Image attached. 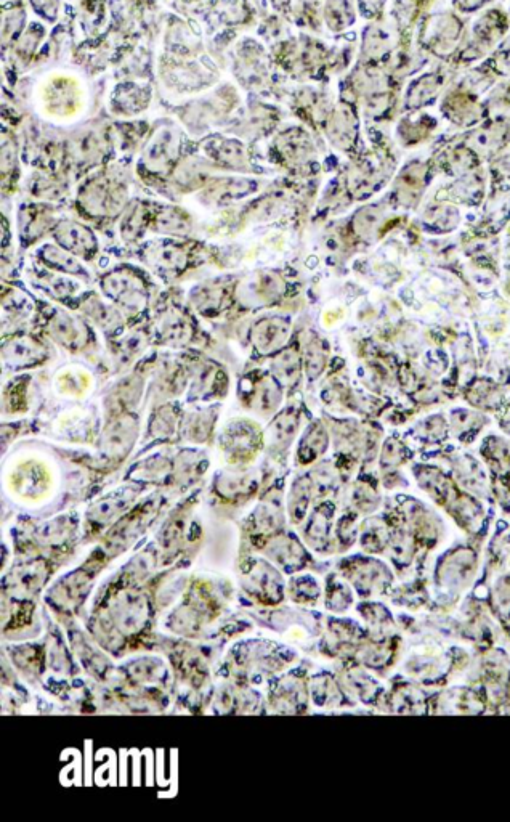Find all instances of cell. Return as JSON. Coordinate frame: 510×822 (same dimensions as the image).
I'll use <instances>...</instances> for the list:
<instances>
[{
    "label": "cell",
    "mask_w": 510,
    "mask_h": 822,
    "mask_svg": "<svg viewBox=\"0 0 510 822\" xmlns=\"http://www.w3.org/2000/svg\"><path fill=\"white\" fill-rule=\"evenodd\" d=\"M228 378L225 371L215 363H203L191 375L190 399H211L217 395H225Z\"/></svg>",
    "instance_id": "obj_8"
},
{
    "label": "cell",
    "mask_w": 510,
    "mask_h": 822,
    "mask_svg": "<svg viewBox=\"0 0 510 822\" xmlns=\"http://www.w3.org/2000/svg\"><path fill=\"white\" fill-rule=\"evenodd\" d=\"M53 238L60 248L65 249L73 256L82 257L85 261L94 259L97 254V240L89 227L84 224L74 222V220H61L53 227Z\"/></svg>",
    "instance_id": "obj_4"
},
{
    "label": "cell",
    "mask_w": 510,
    "mask_h": 822,
    "mask_svg": "<svg viewBox=\"0 0 510 822\" xmlns=\"http://www.w3.org/2000/svg\"><path fill=\"white\" fill-rule=\"evenodd\" d=\"M138 436L137 416L126 411L116 415L103 432L102 445L111 456H124L129 452Z\"/></svg>",
    "instance_id": "obj_6"
},
{
    "label": "cell",
    "mask_w": 510,
    "mask_h": 822,
    "mask_svg": "<svg viewBox=\"0 0 510 822\" xmlns=\"http://www.w3.org/2000/svg\"><path fill=\"white\" fill-rule=\"evenodd\" d=\"M417 436L425 440L442 439L445 436V420L442 416H429L417 426Z\"/></svg>",
    "instance_id": "obj_28"
},
{
    "label": "cell",
    "mask_w": 510,
    "mask_h": 822,
    "mask_svg": "<svg viewBox=\"0 0 510 822\" xmlns=\"http://www.w3.org/2000/svg\"><path fill=\"white\" fill-rule=\"evenodd\" d=\"M501 399L502 394L498 386L490 383V381H478V383L470 387L469 394H467V400H469L474 407L485 408V410L499 407Z\"/></svg>",
    "instance_id": "obj_23"
},
{
    "label": "cell",
    "mask_w": 510,
    "mask_h": 822,
    "mask_svg": "<svg viewBox=\"0 0 510 822\" xmlns=\"http://www.w3.org/2000/svg\"><path fill=\"white\" fill-rule=\"evenodd\" d=\"M159 331L164 341L172 346H182L193 338V323L182 310L170 309L162 315Z\"/></svg>",
    "instance_id": "obj_15"
},
{
    "label": "cell",
    "mask_w": 510,
    "mask_h": 822,
    "mask_svg": "<svg viewBox=\"0 0 510 822\" xmlns=\"http://www.w3.org/2000/svg\"><path fill=\"white\" fill-rule=\"evenodd\" d=\"M126 193L121 188H110V185H92L87 192L82 193V209L90 216H116L126 208Z\"/></svg>",
    "instance_id": "obj_7"
},
{
    "label": "cell",
    "mask_w": 510,
    "mask_h": 822,
    "mask_svg": "<svg viewBox=\"0 0 510 822\" xmlns=\"http://www.w3.org/2000/svg\"><path fill=\"white\" fill-rule=\"evenodd\" d=\"M150 224V211L143 204L135 203L126 208L122 214L121 237L127 243L137 241L143 237L146 228Z\"/></svg>",
    "instance_id": "obj_20"
},
{
    "label": "cell",
    "mask_w": 510,
    "mask_h": 822,
    "mask_svg": "<svg viewBox=\"0 0 510 822\" xmlns=\"http://www.w3.org/2000/svg\"><path fill=\"white\" fill-rule=\"evenodd\" d=\"M292 323L288 317L267 315L254 323L251 331L252 346L262 357H273L289 346Z\"/></svg>",
    "instance_id": "obj_3"
},
{
    "label": "cell",
    "mask_w": 510,
    "mask_h": 822,
    "mask_svg": "<svg viewBox=\"0 0 510 822\" xmlns=\"http://www.w3.org/2000/svg\"><path fill=\"white\" fill-rule=\"evenodd\" d=\"M304 357V371L310 381H316L323 375L328 365L329 350L328 344L318 334L312 333L308 336L302 350Z\"/></svg>",
    "instance_id": "obj_17"
},
{
    "label": "cell",
    "mask_w": 510,
    "mask_h": 822,
    "mask_svg": "<svg viewBox=\"0 0 510 822\" xmlns=\"http://www.w3.org/2000/svg\"><path fill=\"white\" fill-rule=\"evenodd\" d=\"M85 314L89 315L94 322H97L98 325L103 326L106 330H111V328H116V326L121 325V318H119L118 312H116L113 307L105 306V304L98 301V299L87 302Z\"/></svg>",
    "instance_id": "obj_27"
},
{
    "label": "cell",
    "mask_w": 510,
    "mask_h": 822,
    "mask_svg": "<svg viewBox=\"0 0 510 822\" xmlns=\"http://www.w3.org/2000/svg\"><path fill=\"white\" fill-rule=\"evenodd\" d=\"M246 293L254 304H267L280 298L283 293V280L273 273H260L247 283Z\"/></svg>",
    "instance_id": "obj_18"
},
{
    "label": "cell",
    "mask_w": 510,
    "mask_h": 822,
    "mask_svg": "<svg viewBox=\"0 0 510 822\" xmlns=\"http://www.w3.org/2000/svg\"><path fill=\"white\" fill-rule=\"evenodd\" d=\"M220 442L228 455L247 458L262 444V432L254 421L235 420L225 428Z\"/></svg>",
    "instance_id": "obj_5"
},
{
    "label": "cell",
    "mask_w": 510,
    "mask_h": 822,
    "mask_svg": "<svg viewBox=\"0 0 510 822\" xmlns=\"http://www.w3.org/2000/svg\"><path fill=\"white\" fill-rule=\"evenodd\" d=\"M214 424L215 411L212 410V408H209V410L196 411V413L187 416L185 421H183V432H185L188 440L204 442L207 437L211 436Z\"/></svg>",
    "instance_id": "obj_22"
},
{
    "label": "cell",
    "mask_w": 510,
    "mask_h": 822,
    "mask_svg": "<svg viewBox=\"0 0 510 822\" xmlns=\"http://www.w3.org/2000/svg\"><path fill=\"white\" fill-rule=\"evenodd\" d=\"M239 394L247 408L262 416L273 415L283 402V386L273 378V375L243 379L239 386Z\"/></svg>",
    "instance_id": "obj_2"
},
{
    "label": "cell",
    "mask_w": 510,
    "mask_h": 822,
    "mask_svg": "<svg viewBox=\"0 0 510 822\" xmlns=\"http://www.w3.org/2000/svg\"><path fill=\"white\" fill-rule=\"evenodd\" d=\"M87 326L68 314H57L50 320V336L61 346L68 349H79L87 338Z\"/></svg>",
    "instance_id": "obj_13"
},
{
    "label": "cell",
    "mask_w": 510,
    "mask_h": 822,
    "mask_svg": "<svg viewBox=\"0 0 510 822\" xmlns=\"http://www.w3.org/2000/svg\"><path fill=\"white\" fill-rule=\"evenodd\" d=\"M153 264L166 273H179L187 269L188 256L187 249L174 243H162L153 251Z\"/></svg>",
    "instance_id": "obj_19"
},
{
    "label": "cell",
    "mask_w": 510,
    "mask_h": 822,
    "mask_svg": "<svg viewBox=\"0 0 510 822\" xmlns=\"http://www.w3.org/2000/svg\"><path fill=\"white\" fill-rule=\"evenodd\" d=\"M300 428V413L297 408H284L270 421L267 428V439L270 447L284 450L292 444Z\"/></svg>",
    "instance_id": "obj_12"
},
{
    "label": "cell",
    "mask_w": 510,
    "mask_h": 822,
    "mask_svg": "<svg viewBox=\"0 0 510 822\" xmlns=\"http://www.w3.org/2000/svg\"><path fill=\"white\" fill-rule=\"evenodd\" d=\"M329 447V432L321 421H313L300 439L297 460L300 464H310L318 460Z\"/></svg>",
    "instance_id": "obj_14"
},
{
    "label": "cell",
    "mask_w": 510,
    "mask_h": 822,
    "mask_svg": "<svg viewBox=\"0 0 510 822\" xmlns=\"http://www.w3.org/2000/svg\"><path fill=\"white\" fill-rule=\"evenodd\" d=\"M151 228L172 237H187L193 228V220L187 211L180 208H166L151 217Z\"/></svg>",
    "instance_id": "obj_16"
},
{
    "label": "cell",
    "mask_w": 510,
    "mask_h": 822,
    "mask_svg": "<svg viewBox=\"0 0 510 822\" xmlns=\"http://www.w3.org/2000/svg\"><path fill=\"white\" fill-rule=\"evenodd\" d=\"M142 389V378H135V376L127 378L124 383L119 384L118 391L114 392V402L118 403L116 407L121 408L122 411H129L130 407H135L138 397L142 395Z\"/></svg>",
    "instance_id": "obj_26"
},
{
    "label": "cell",
    "mask_w": 510,
    "mask_h": 822,
    "mask_svg": "<svg viewBox=\"0 0 510 822\" xmlns=\"http://www.w3.org/2000/svg\"><path fill=\"white\" fill-rule=\"evenodd\" d=\"M100 285L103 286L106 296L129 314L142 312L150 298L145 280L129 267H121L108 273L100 281Z\"/></svg>",
    "instance_id": "obj_1"
},
{
    "label": "cell",
    "mask_w": 510,
    "mask_h": 822,
    "mask_svg": "<svg viewBox=\"0 0 510 822\" xmlns=\"http://www.w3.org/2000/svg\"><path fill=\"white\" fill-rule=\"evenodd\" d=\"M39 259L45 262V265L61 273H69V275H84L85 273L82 265L76 261V256L60 246H45L39 253Z\"/></svg>",
    "instance_id": "obj_21"
},
{
    "label": "cell",
    "mask_w": 510,
    "mask_h": 822,
    "mask_svg": "<svg viewBox=\"0 0 510 822\" xmlns=\"http://www.w3.org/2000/svg\"><path fill=\"white\" fill-rule=\"evenodd\" d=\"M389 209L384 204H371L365 206L353 216L352 230L355 237L363 241H374L381 237L387 220H389Z\"/></svg>",
    "instance_id": "obj_10"
},
{
    "label": "cell",
    "mask_w": 510,
    "mask_h": 822,
    "mask_svg": "<svg viewBox=\"0 0 510 822\" xmlns=\"http://www.w3.org/2000/svg\"><path fill=\"white\" fill-rule=\"evenodd\" d=\"M225 299V288L217 285H204L203 288H196L193 294V301L203 314H215L223 306Z\"/></svg>",
    "instance_id": "obj_24"
},
{
    "label": "cell",
    "mask_w": 510,
    "mask_h": 822,
    "mask_svg": "<svg viewBox=\"0 0 510 822\" xmlns=\"http://www.w3.org/2000/svg\"><path fill=\"white\" fill-rule=\"evenodd\" d=\"M272 375L283 387L297 386L304 373V357L297 347L288 346L272 357Z\"/></svg>",
    "instance_id": "obj_11"
},
{
    "label": "cell",
    "mask_w": 510,
    "mask_h": 822,
    "mask_svg": "<svg viewBox=\"0 0 510 822\" xmlns=\"http://www.w3.org/2000/svg\"><path fill=\"white\" fill-rule=\"evenodd\" d=\"M177 423H179L177 408L167 403L151 415L150 431L156 437H169L174 434Z\"/></svg>",
    "instance_id": "obj_25"
},
{
    "label": "cell",
    "mask_w": 510,
    "mask_h": 822,
    "mask_svg": "<svg viewBox=\"0 0 510 822\" xmlns=\"http://www.w3.org/2000/svg\"><path fill=\"white\" fill-rule=\"evenodd\" d=\"M2 352H4L2 359L5 365L13 368H31L44 362L47 357L45 355L47 352L41 342L28 338V336H18V338L4 342Z\"/></svg>",
    "instance_id": "obj_9"
},
{
    "label": "cell",
    "mask_w": 510,
    "mask_h": 822,
    "mask_svg": "<svg viewBox=\"0 0 510 822\" xmlns=\"http://www.w3.org/2000/svg\"><path fill=\"white\" fill-rule=\"evenodd\" d=\"M501 426L504 431L510 434V407L507 408L506 415L502 416Z\"/></svg>",
    "instance_id": "obj_30"
},
{
    "label": "cell",
    "mask_w": 510,
    "mask_h": 822,
    "mask_svg": "<svg viewBox=\"0 0 510 822\" xmlns=\"http://www.w3.org/2000/svg\"><path fill=\"white\" fill-rule=\"evenodd\" d=\"M406 448L397 439H389L382 448V466H395L403 461Z\"/></svg>",
    "instance_id": "obj_29"
}]
</instances>
